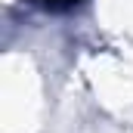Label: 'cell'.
<instances>
[{"mask_svg": "<svg viewBox=\"0 0 133 133\" xmlns=\"http://www.w3.org/2000/svg\"><path fill=\"white\" fill-rule=\"evenodd\" d=\"M37 6H43V9H68V6H74V3H81V0H31Z\"/></svg>", "mask_w": 133, "mask_h": 133, "instance_id": "1", "label": "cell"}]
</instances>
